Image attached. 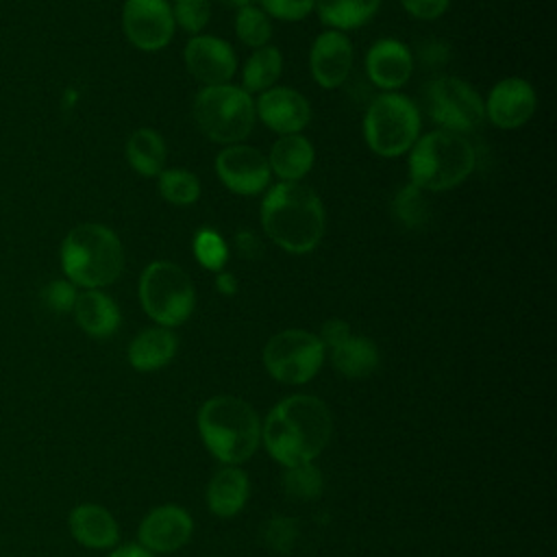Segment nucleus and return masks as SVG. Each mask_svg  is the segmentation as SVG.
Listing matches in <instances>:
<instances>
[{"label":"nucleus","instance_id":"38","mask_svg":"<svg viewBox=\"0 0 557 557\" xmlns=\"http://www.w3.org/2000/svg\"><path fill=\"white\" fill-rule=\"evenodd\" d=\"M235 244H237V250L242 257H257L261 252V244L257 239V235H252L250 231H239L237 237H235Z\"/></svg>","mask_w":557,"mask_h":557},{"label":"nucleus","instance_id":"6","mask_svg":"<svg viewBox=\"0 0 557 557\" xmlns=\"http://www.w3.org/2000/svg\"><path fill=\"white\" fill-rule=\"evenodd\" d=\"M196 126L215 144H242L255 126V100L237 85L202 87L191 104Z\"/></svg>","mask_w":557,"mask_h":557},{"label":"nucleus","instance_id":"4","mask_svg":"<svg viewBox=\"0 0 557 557\" xmlns=\"http://www.w3.org/2000/svg\"><path fill=\"white\" fill-rule=\"evenodd\" d=\"M476 165L470 139L453 131H431L409 150V183L422 191H444L463 183Z\"/></svg>","mask_w":557,"mask_h":557},{"label":"nucleus","instance_id":"21","mask_svg":"<svg viewBox=\"0 0 557 557\" xmlns=\"http://www.w3.org/2000/svg\"><path fill=\"white\" fill-rule=\"evenodd\" d=\"M313 161H315L313 144L300 133L281 135L272 144L268 154L270 172L276 174L281 181H292V183L302 181L313 168Z\"/></svg>","mask_w":557,"mask_h":557},{"label":"nucleus","instance_id":"22","mask_svg":"<svg viewBox=\"0 0 557 557\" xmlns=\"http://www.w3.org/2000/svg\"><path fill=\"white\" fill-rule=\"evenodd\" d=\"M178 348V339L168 326H150L128 344V363L139 372H154L168 366Z\"/></svg>","mask_w":557,"mask_h":557},{"label":"nucleus","instance_id":"25","mask_svg":"<svg viewBox=\"0 0 557 557\" xmlns=\"http://www.w3.org/2000/svg\"><path fill=\"white\" fill-rule=\"evenodd\" d=\"M165 141L154 128H137L126 141V159L141 176H157L165 165Z\"/></svg>","mask_w":557,"mask_h":557},{"label":"nucleus","instance_id":"18","mask_svg":"<svg viewBox=\"0 0 557 557\" xmlns=\"http://www.w3.org/2000/svg\"><path fill=\"white\" fill-rule=\"evenodd\" d=\"M413 72V57L409 48L392 37L376 39L366 54V74L383 91H396Z\"/></svg>","mask_w":557,"mask_h":557},{"label":"nucleus","instance_id":"15","mask_svg":"<svg viewBox=\"0 0 557 557\" xmlns=\"http://www.w3.org/2000/svg\"><path fill=\"white\" fill-rule=\"evenodd\" d=\"M483 102H485V117L494 126L511 131L531 120L537 98L531 83L518 76H509L498 81L492 87L487 100Z\"/></svg>","mask_w":557,"mask_h":557},{"label":"nucleus","instance_id":"16","mask_svg":"<svg viewBox=\"0 0 557 557\" xmlns=\"http://www.w3.org/2000/svg\"><path fill=\"white\" fill-rule=\"evenodd\" d=\"M309 70L313 81L324 89H335L346 83L352 70V44L342 30H324L315 37L309 50Z\"/></svg>","mask_w":557,"mask_h":557},{"label":"nucleus","instance_id":"2","mask_svg":"<svg viewBox=\"0 0 557 557\" xmlns=\"http://www.w3.org/2000/svg\"><path fill=\"white\" fill-rule=\"evenodd\" d=\"M263 233L285 252H311L326 228V213L320 196L300 181L272 185L259 207Z\"/></svg>","mask_w":557,"mask_h":557},{"label":"nucleus","instance_id":"9","mask_svg":"<svg viewBox=\"0 0 557 557\" xmlns=\"http://www.w3.org/2000/svg\"><path fill=\"white\" fill-rule=\"evenodd\" d=\"M324 344L305 329H285L272 335L263 346V366L268 374L285 385L311 381L324 363Z\"/></svg>","mask_w":557,"mask_h":557},{"label":"nucleus","instance_id":"3","mask_svg":"<svg viewBox=\"0 0 557 557\" xmlns=\"http://www.w3.org/2000/svg\"><path fill=\"white\" fill-rule=\"evenodd\" d=\"M198 433L207 450L224 466H237L255 455L261 442L257 411L237 396H213L198 409Z\"/></svg>","mask_w":557,"mask_h":557},{"label":"nucleus","instance_id":"24","mask_svg":"<svg viewBox=\"0 0 557 557\" xmlns=\"http://www.w3.org/2000/svg\"><path fill=\"white\" fill-rule=\"evenodd\" d=\"M331 361L335 370L348 379H366L379 366V348L366 335H348L344 342L331 348Z\"/></svg>","mask_w":557,"mask_h":557},{"label":"nucleus","instance_id":"12","mask_svg":"<svg viewBox=\"0 0 557 557\" xmlns=\"http://www.w3.org/2000/svg\"><path fill=\"white\" fill-rule=\"evenodd\" d=\"M215 174L224 187L239 196H255L270 185L268 157L248 144H231L215 157Z\"/></svg>","mask_w":557,"mask_h":557},{"label":"nucleus","instance_id":"28","mask_svg":"<svg viewBox=\"0 0 557 557\" xmlns=\"http://www.w3.org/2000/svg\"><path fill=\"white\" fill-rule=\"evenodd\" d=\"M159 191L161 196L178 207L194 205L200 196V181L189 170L170 168L159 174Z\"/></svg>","mask_w":557,"mask_h":557},{"label":"nucleus","instance_id":"41","mask_svg":"<svg viewBox=\"0 0 557 557\" xmlns=\"http://www.w3.org/2000/svg\"><path fill=\"white\" fill-rule=\"evenodd\" d=\"M220 7H226V9H242L246 4H252L255 0H215Z\"/></svg>","mask_w":557,"mask_h":557},{"label":"nucleus","instance_id":"7","mask_svg":"<svg viewBox=\"0 0 557 557\" xmlns=\"http://www.w3.org/2000/svg\"><path fill=\"white\" fill-rule=\"evenodd\" d=\"M363 137L379 157H400L420 137V113L411 98L383 91L372 98L363 115Z\"/></svg>","mask_w":557,"mask_h":557},{"label":"nucleus","instance_id":"31","mask_svg":"<svg viewBox=\"0 0 557 557\" xmlns=\"http://www.w3.org/2000/svg\"><path fill=\"white\" fill-rule=\"evenodd\" d=\"M394 215L398 222H403L407 228H418L426 222L429 205L424 198V191L416 185L407 183L394 198Z\"/></svg>","mask_w":557,"mask_h":557},{"label":"nucleus","instance_id":"39","mask_svg":"<svg viewBox=\"0 0 557 557\" xmlns=\"http://www.w3.org/2000/svg\"><path fill=\"white\" fill-rule=\"evenodd\" d=\"M215 287H218V292H220L222 296H233V294L237 292V278H235L231 272L220 270V272L215 274Z\"/></svg>","mask_w":557,"mask_h":557},{"label":"nucleus","instance_id":"40","mask_svg":"<svg viewBox=\"0 0 557 557\" xmlns=\"http://www.w3.org/2000/svg\"><path fill=\"white\" fill-rule=\"evenodd\" d=\"M109 557H154V555L148 553L146 548H141L139 544H124V546L115 548Z\"/></svg>","mask_w":557,"mask_h":557},{"label":"nucleus","instance_id":"19","mask_svg":"<svg viewBox=\"0 0 557 557\" xmlns=\"http://www.w3.org/2000/svg\"><path fill=\"white\" fill-rule=\"evenodd\" d=\"M72 537L85 548H111L120 540V529L109 509L96 503H81L67 516Z\"/></svg>","mask_w":557,"mask_h":557},{"label":"nucleus","instance_id":"8","mask_svg":"<svg viewBox=\"0 0 557 557\" xmlns=\"http://www.w3.org/2000/svg\"><path fill=\"white\" fill-rule=\"evenodd\" d=\"M139 302L159 326L183 324L196 305V289L189 274L172 261H152L139 276Z\"/></svg>","mask_w":557,"mask_h":557},{"label":"nucleus","instance_id":"33","mask_svg":"<svg viewBox=\"0 0 557 557\" xmlns=\"http://www.w3.org/2000/svg\"><path fill=\"white\" fill-rule=\"evenodd\" d=\"M170 7H172L174 24H178L183 30L191 35H198L211 17L209 0H174V4Z\"/></svg>","mask_w":557,"mask_h":557},{"label":"nucleus","instance_id":"10","mask_svg":"<svg viewBox=\"0 0 557 557\" xmlns=\"http://www.w3.org/2000/svg\"><path fill=\"white\" fill-rule=\"evenodd\" d=\"M424 107L433 122L444 131L468 133L483 124L485 102L481 94L457 76L433 78L424 87Z\"/></svg>","mask_w":557,"mask_h":557},{"label":"nucleus","instance_id":"23","mask_svg":"<svg viewBox=\"0 0 557 557\" xmlns=\"http://www.w3.org/2000/svg\"><path fill=\"white\" fill-rule=\"evenodd\" d=\"M74 318L91 337H109L120 326V309L111 296L100 289H85L76 296Z\"/></svg>","mask_w":557,"mask_h":557},{"label":"nucleus","instance_id":"13","mask_svg":"<svg viewBox=\"0 0 557 557\" xmlns=\"http://www.w3.org/2000/svg\"><path fill=\"white\" fill-rule=\"evenodd\" d=\"M187 72L205 87L224 85L237 70V59L228 41L213 35H194L183 50Z\"/></svg>","mask_w":557,"mask_h":557},{"label":"nucleus","instance_id":"11","mask_svg":"<svg viewBox=\"0 0 557 557\" xmlns=\"http://www.w3.org/2000/svg\"><path fill=\"white\" fill-rule=\"evenodd\" d=\"M122 26L128 41L146 52L165 48L174 37V15L168 0H126Z\"/></svg>","mask_w":557,"mask_h":557},{"label":"nucleus","instance_id":"29","mask_svg":"<svg viewBox=\"0 0 557 557\" xmlns=\"http://www.w3.org/2000/svg\"><path fill=\"white\" fill-rule=\"evenodd\" d=\"M235 33H237L239 41H244L246 46L257 50L261 46H268V41L272 37V22L261 7L246 4V7L237 9Z\"/></svg>","mask_w":557,"mask_h":557},{"label":"nucleus","instance_id":"32","mask_svg":"<svg viewBox=\"0 0 557 557\" xmlns=\"http://www.w3.org/2000/svg\"><path fill=\"white\" fill-rule=\"evenodd\" d=\"M194 255L202 268L220 272L228 259V248L218 231L200 228L194 237Z\"/></svg>","mask_w":557,"mask_h":557},{"label":"nucleus","instance_id":"27","mask_svg":"<svg viewBox=\"0 0 557 557\" xmlns=\"http://www.w3.org/2000/svg\"><path fill=\"white\" fill-rule=\"evenodd\" d=\"M283 72V54L274 46L257 48L244 63L242 70V89L248 94H261L278 81Z\"/></svg>","mask_w":557,"mask_h":557},{"label":"nucleus","instance_id":"34","mask_svg":"<svg viewBox=\"0 0 557 557\" xmlns=\"http://www.w3.org/2000/svg\"><path fill=\"white\" fill-rule=\"evenodd\" d=\"M265 15L283 22H298L313 11V0H259Z\"/></svg>","mask_w":557,"mask_h":557},{"label":"nucleus","instance_id":"35","mask_svg":"<svg viewBox=\"0 0 557 557\" xmlns=\"http://www.w3.org/2000/svg\"><path fill=\"white\" fill-rule=\"evenodd\" d=\"M76 296H78L76 285L70 281H52L44 287V302L57 313L72 311Z\"/></svg>","mask_w":557,"mask_h":557},{"label":"nucleus","instance_id":"26","mask_svg":"<svg viewBox=\"0 0 557 557\" xmlns=\"http://www.w3.org/2000/svg\"><path fill=\"white\" fill-rule=\"evenodd\" d=\"M381 0H313L320 20L333 30H352L363 26L379 11Z\"/></svg>","mask_w":557,"mask_h":557},{"label":"nucleus","instance_id":"36","mask_svg":"<svg viewBox=\"0 0 557 557\" xmlns=\"http://www.w3.org/2000/svg\"><path fill=\"white\" fill-rule=\"evenodd\" d=\"M400 4L418 20H435L446 13L450 0H400Z\"/></svg>","mask_w":557,"mask_h":557},{"label":"nucleus","instance_id":"20","mask_svg":"<svg viewBox=\"0 0 557 557\" xmlns=\"http://www.w3.org/2000/svg\"><path fill=\"white\" fill-rule=\"evenodd\" d=\"M250 496L248 474L237 466L220 468L207 485V507L218 518H231L239 513Z\"/></svg>","mask_w":557,"mask_h":557},{"label":"nucleus","instance_id":"1","mask_svg":"<svg viewBox=\"0 0 557 557\" xmlns=\"http://www.w3.org/2000/svg\"><path fill=\"white\" fill-rule=\"evenodd\" d=\"M333 418L324 400L294 394L276 403L261 426V440L274 461L285 468L313 461L331 442Z\"/></svg>","mask_w":557,"mask_h":557},{"label":"nucleus","instance_id":"14","mask_svg":"<svg viewBox=\"0 0 557 557\" xmlns=\"http://www.w3.org/2000/svg\"><path fill=\"white\" fill-rule=\"evenodd\" d=\"M191 533V516L183 507L168 503L144 516L137 529V540L148 553H174L189 542Z\"/></svg>","mask_w":557,"mask_h":557},{"label":"nucleus","instance_id":"17","mask_svg":"<svg viewBox=\"0 0 557 557\" xmlns=\"http://www.w3.org/2000/svg\"><path fill=\"white\" fill-rule=\"evenodd\" d=\"M257 117L278 135L300 133L311 120L307 98L292 87H270L255 102Z\"/></svg>","mask_w":557,"mask_h":557},{"label":"nucleus","instance_id":"5","mask_svg":"<svg viewBox=\"0 0 557 557\" xmlns=\"http://www.w3.org/2000/svg\"><path fill=\"white\" fill-rule=\"evenodd\" d=\"M61 265L70 283L78 287L111 285L124 268L122 242L104 224H78L61 244Z\"/></svg>","mask_w":557,"mask_h":557},{"label":"nucleus","instance_id":"30","mask_svg":"<svg viewBox=\"0 0 557 557\" xmlns=\"http://www.w3.org/2000/svg\"><path fill=\"white\" fill-rule=\"evenodd\" d=\"M322 472L313 466V461L292 466L283 474L285 494L294 500H315L322 494Z\"/></svg>","mask_w":557,"mask_h":557},{"label":"nucleus","instance_id":"37","mask_svg":"<svg viewBox=\"0 0 557 557\" xmlns=\"http://www.w3.org/2000/svg\"><path fill=\"white\" fill-rule=\"evenodd\" d=\"M348 335H350V326L339 318H331L322 324V331H320L318 337L324 344V348H333L339 342H344Z\"/></svg>","mask_w":557,"mask_h":557}]
</instances>
